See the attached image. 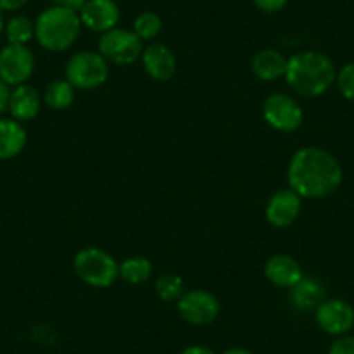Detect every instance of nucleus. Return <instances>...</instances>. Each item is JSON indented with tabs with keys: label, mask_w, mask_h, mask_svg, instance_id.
<instances>
[{
	"label": "nucleus",
	"mask_w": 354,
	"mask_h": 354,
	"mask_svg": "<svg viewBox=\"0 0 354 354\" xmlns=\"http://www.w3.org/2000/svg\"><path fill=\"white\" fill-rule=\"evenodd\" d=\"M287 176L290 189L301 198H323L339 189L344 172L332 153L308 146L294 153Z\"/></svg>",
	"instance_id": "obj_1"
},
{
	"label": "nucleus",
	"mask_w": 354,
	"mask_h": 354,
	"mask_svg": "<svg viewBox=\"0 0 354 354\" xmlns=\"http://www.w3.org/2000/svg\"><path fill=\"white\" fill-rule=\"evenodd\" d=\"M285 80L294 93L318 97L328 91L337 78L335 64L319 50H302L287 61Z\"/></svg>",
	"instance_id": "obj_2"
},
{
	"label": "nucleus",
	"mask_w": 354,
	"mask_h": 354,
	"mask_svg": "<svg viewBox=\"0 0 354 354\" xmlns=\"http://www.w3.org/2000/svg\"><path fill=\"white\" fill-rule=\"evenodd\" d=\"M80 16L77 11L59 6L47 8L35 21V39L40 46L53 53L66 50L80 35Z\"/></svg>",
	"instance_id": "obj_3"
},
{
	"label": "nucleus",
	"mask_w": 354,
	"mask_h": 354,
	"mask_svg": "<svg viewBox=\"0 0 354 354\" xmlns=\"http://www.w3.org/2000/svg\"><path fill=\"white\" fill-rule=\"evenodd\" d=\"M73 268L77 277L91 287H110L118 278L117 261L97 247H87L78 252Z\"/></svg>",
	"instance_id": "obj_4"
},
{
	"label": "nucleus",
	"mask_w": 354,
	"mask_h": 354,
	"mask_svg": "<svg viewBox=\"0 0 354 354\" xmlns=\"http://www.w3.org/2000/svg\"><path fill=\"white\" fill-rule=\"evenodd\" d=\"M64 73H66V80L75 88L88 91V88L100 87L108 80L110 66L101 54L93 53V50H82L68 59Z\"/></svg>",
	"instance_id": "obj_5"
},
{
	"label": "nucleus",
	"mask_w": 354,
	"mask_h": 354,
	"mask_svg": "<svg viewBox=\"0 0 354 354\" xmlns=\"http://www.w3.org/2000/svg\"><path fill=\"white\" fill-rule=\"evenodd\" d=\"M100 54L110 63L127 66L142 54V40L132 30L113 28L101 35Z\"/></svg>",
	"instance_id": "obj_6"
},
{
	"label": "nucleus",
	"mask_w": 354,
	"mask_h": 354,
	"mask_svg": "<svg viewBox=\"0 0 354 354\" xmlns=\"http://www.w3.org/2000/svg\"><path fill=\"white\" fill-rule=\"evenodd\" d=\"M266 122L280 132L297 131L304 120V113L297 101L283 93H274L266 97L262 104Z\"/></svg>",
	"instance_id": "obj_7"
},
{
	"label": "nucleus",
	"mask_w": 354,
	"mask_h": 354,
	"mask_svg": "<svg viewBox=\"0 0 354 354\" xmlns=\"http://www.w3.org/2000/svg\"><path fill=\"white\" fill-rule=\"evenodd\" d=\"M35 68V57L26 46L9 44L0 50V78L8 85L26 84Z\"/></svg>",
	"instance_id": "obj_8"
},
{
	"label": "nucleus",
	"mask_w": 354,
	"mask_h": 354,
	"mask_svg": "<svg viewBox=\"0 0 354 354\" xmlns=\"http://www.w3.org/2000/svg\"><path fill=\"white\" fill-rule=\"evenodd\" d=\"M177 311L192 325H209L219 316L221 306L214 294L207 290H192L177 301Z\"/></svg>",
	"instance_id": "obj_9"
},
{
	"label": "nucleus",
	"mask_w": 354,
	"mask_h": 354,
	"mask_svg": "<svg viewBox=\"0 0 354 354\" xmlns=\"http://www.w3.org/2000/svg\"><path fill=\"white\" fill-rule=\"evenodd\" d=\"M315 318L323 332L340 337L354 326V309L342 299H325L315 309Z\"/></svg>",
	"instance_id": "obj_10"
},
{
	"label": "nucleus",
	"mask_w": 354,
	"mask_h": 354,
	"mask_svg": "<svg viewBox=\"0 0 354 354\" xmlns=\"http://www.w3.org/2000/svg\"><path fill=\"white\" fill-rule=\"evenodd\" d=\"M82 25L93 32H110L120 21V9L115 0H85L80 9Z\"/></svg>",
	"instance_id": "obj_11"
},
{
	"label": "nucleus",
	"mask_w": 354,
	"mask_h": 354,
	"mask_svg": "<svg viewBox=\"0 0 354 354\" xmlns=\"http://www.w3.org/2000/svg\"><path fill=\"white\" fill-rule=\"evenodd\" d=\"M302 209V200L294 189H280L271 196L266 207V217L270 224L277 227H287L299 217Z\"/></svg>",
	"instance_id": "obj_12"
},
{
	"label": "nucleus",
	"mask_w": 354,
	"mask_h": 354,
	"mask_svg": "<svg viewBox=\"0 0 354 354\" xmlns=\"http://www.w3.org/2000/svg\"><path fill=\"white\" fill-rule=\"evenodd\" d=\"M142 64L153 80L167 82L176 75L177 59L172 50L163 44H149L142 49Z\"/></svg>",
	"instance_id": "obj_13"
},
{
	"label": "nucleus",
	"mask_w": 354,
	"mask_h": 354,
	"mask_svg": "<svg viewBox=\"0 0 354 354\" xmlns=\"http://www.w3.org/2000/svg\"><path fill=\"white\" fill-rule=\"evenodd\" d=\"M266 278L277 287L292 288L304 274H302V268L294 257L285 254L273 255L270 261L266 262L264 268Z\"/></svg>",
	"instance_id": "obj_14"
},
{
	"label": "nucleus",
	"mask_w": 354,
	"mask_h": 354,
	"mask_svg": "<svg viewBox=\"0 0 354 354\" xmlns=\"http://www.w3.org/2000/svg\"><path fill=\"white\" fill-rule=\"evenodd\" d=\"M9 110H11L12 118L18 122L35 118L40 111V96L37 88L28 84L16 85L9 97Z\"/></svg>",
	"instance_id": "obj_15"
},
{
	"label": "nucleus",
	"mask_w": 354,
	"mask_h": 354,
	"mask_svg": "<svg viewBox=\"0 0 354 354\" xmlns=\"http://www.w3.org/2000/svg\"><path fill=\"white\" fill-rule=\"evenodd\" d=\"M287 57L277 49H262L252 59V71L257 78L264 82H273L285 77L287 71Z\"/></svg>",
	"instance_id": "obj_16"
},
{
	"label": "nucleus",
	"mask_w": 354,
	"mask_h": 354,
	"mask_svg": "<svg viewBox=\"0 0 354 354\" xmlns=\"http://www.w3.org/2000/svg\"><path fill=\"white\" fill-rule=\"evenodd\" d=\"M325 301V287L318 278L302 277L292 287V302L299 311H311Z\"/></svg>",
	"instance_id": "obj_17"
},
{
	"label": "nucleus",
	"mask_w": 354,
	"mask_h": 354,
	"mask_svg": "<svg viewBox=\"0 0 354 354\" xmlns=\"http://www.w3.org/2000/svg\"><path fill=\"white\" fill-rule=\"evenodd\" d=\"M26 131L18 120H0V160L15 158L25 149Z\"/></svg>",
	"instance_id": "obj_18"
},
{
	"label": "nucleus",
	"mask_w": 354,
	"mask_h": 354,
	"mask_svg": "<svg viewBox=\"0 0 354 354\" xmlns=\"http://www.w3.org/2000/svg\"><path fill=\"white\" fill-rule=\"evenodd\" d=\"M44 100L53 110H66L75 101V87L68 80H54L47 85Z\"/></svg>",
	"instance_id": "obj_19"
},
{
	"label": "nucleus",
	"mask_w": 354,
	"mask_h": 354,
	"mask_svg": "<svg viewBox=\"0 0 354 354\" xmlns=\"http://www.w3.org/2000/svg\"><path fill=\"white\" fill-rule=\"evenodd\" d=\"M153 266L146 257H129L118 264V277L132 285L145 283L146 280H149Z\"/></svg>",
	"instance_id": "obj_20"
},
{
	"label": "nucleus",
	"mask_w": 354,
	"mask_h": 354,
	"mask_svg": "<svg viewBox=\"0 0 354 354\" xmlns=\"http://www.w3.org/2000/svg\"><path fill=\"white\" fill-rule=\"evenodd\" d=\"M6 35H8L9 44L26 46L35 37V23L30 21L26 16H15L6 25Z\"/></svg>",
	"instance_id": "obj_21"
},
{
	"label": "nucleus",
	"mask_w": 354,
	"mask_h": 354,
	"mask_svg": "<svg viewBox=\"0 0 354 354\" xmlns=\"http://www.w3.org/2000/svg\"><path fill=\"white\" fill-rule=\"evenodd\" d=\"M162 26H163L162 18H160L156 12L146 11V12H141V15L134 19L132 32H134L141 40H153L160 35Z\"/></svg>",
	"instance_id": "obj_22"
},
{
	"label": "nucleus",
	"mask_w": 354,
	"mask_h": 354,
	"mask_svg": "<svg viewBox=\"0 0 354 354\" xmlns=\"http://www.w3.org/2000/svg\"><path fill=\"white\" fill-rule=\"evenodd\" d=\"M155 288L158 297L165 302L179 301L183 297V294H185V283H183L181 278L170 273L160 274L156 278Z\"/></svg>",
	"instance_id": "obj_23"
},
{
	"label": "nucleus",
	"mask_w": 354,
	"mask_h": 354,
	"mask_svg": "<svg viewBox=\"0 0 354 354\" xmlns=\"http://www.w3.org/2000/svg\"><path fill=\"white\" fill-rule=\"evenodd\" d=\"M335 82L340 94H342L346 100L353 101L354 103V61L353 63H347L346 66L337 73Z\"/></svg>",
	"instance_id": "obj_24"
},
{
	"label": "nucleus",
	"mask_w": 354,
	"mask_h": 354,
	"mask_svg": "<svg viewBox=\"0 0 354 354\" xmlns=\"http://www.w3.org/2000/svg\"><path fill=\"white\" fill-rule=\"evenodd\" d=\"M330 354H354V335H340L330 347Z\"/></svg>",
	"instance_id": "obj_25"
},
{
	"label": "nucleus",
	"mask_w": 354,
	"mask_h": 354,
	"mask_svg": "<svg viewBox=\"0 0 354 354\" xmlns=\"http://www.w3.org/2000/svg\"><path fill=\"white\" fill-rule=\"evenodd\" d=\"M255 8L262 12H278L288 4V0H254Z\"/></svg>",
	"instance_id": "obj_26"
},
{
	"label": "nucleus",
	"mask_w": 354,
	"mask_h": 354,
	"mask_svg": "<svg viewBox=\"0 0 354 354\" xmlns=\"http://www.w3.org/2000/svg\"><path fill=\"white\" fill-rule=\"evenodd\" d=\"M9 97H11V91L9 85L0 78V113L9 108Z\"/></svg>",
	"instance_id": "obj_27"
},
{
	"label": "nucleus",
	"mask_w": 354,
	"mask_h": 354,
	"mask_svg": "<svg viewBox=\"0 0 354 354\" xmlns=\"http://www.w3.org/2000/svg\"><path fill=\"white\" fill-rule=\"evenodd\" d=\"M54 6H59V8L73 9V11H80L82 6L85 4V0H50Z\"/></svg>",
	"instance_id": "obj_28"
},
{
	"label": "nucleus",
	"mask_w": 354,
	"mask_h": 354,
	"mask_svg": "<svg viewBox=\"0 0 354 354\" xmlns=\"http://www.w3.org/2000/svg\"><path fill=\"white\" fill-rule=\"evenodd\" d=\"M28 0H0V11H18Z\"/></svg>",
	"instance_id": "obj_29"
},
{
	"label": "nucleus",
	"mask_w": 354,
	"mask_h": 354,
	"mask_svg": "<svg viewBox=\"0 0 354 354\" xmlns=\"http://www.w3.org/2000/svg\"><path fill=\"white\" fill-rule=\"evenodd\" d=\"M181 354H216V353H214V351H210L209 347L192 346V347H186Z\"/></svg>",
	"instance_id": "obj_30"
},
{
	"label": "nucleus",
	"mask_w": 354,
	"mask_h": 354,
	"mask_svg": "<svg viewBox=\"0 0 354 354\" xmlns=\"http://www.w3.org/2000/svg\"><path fill=\"white\" fill-rule=\"evenodd\" d=\"M224 354H252V353L247 349H241V347H234V349H227Z\"/></svg>",
	"instance_id": "obj_31"
},
{
	"label": "nucleus",
	"mask_w": 354,
	"mask_h": 354,
	"mask_svg": "<svg viewBox=\"0 0 354 354\" xmlns=\"http://www.w3.org/2000/svg\"><path fill=\"white\" fill-rule=\"evenodd\" d=\"M6 25H4V16H2V11H0V33L4 32Z\"/></svg>",
	"instance_id": "obj_32"
}]
</instances>
